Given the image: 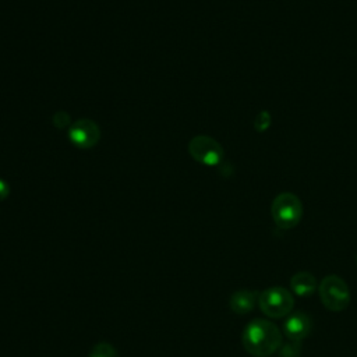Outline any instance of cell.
Masks as SVG:
<instances>
[{
    "mask_svg": "<svg viewBox=\"0 0 357 357\" xmlns=\"http://www.w3.org/2000/svg\"><path fill=\"white\" fill-rule=\"evenodd\" d=\"M258 307L266 317L278 319L287 317L291 312L294 307V298L287 289L282 286H273L258 294Z\"/></svg>",
    "mask_w": 357,
    "mask_h": 357,
    "instance_id": "4",
    "label": "cell"
},
{
    "mask_svg": "<svg viewBox=\"0 0 357 357\" xmlns=\"http://www.w3.org/2000/svg\"><path fill=\"white\" fill-rule=\"evenodd\" d=\"M68 138L77 148L88 149L98 144L100 130L95 121L89 119H79L70 126Z\"/></svg>",
    "mask_w": 357,
    "mask_h": 357,
    "instance_id": "6",
    "label": "cell"
},
{
    "mask_svg": "<svg viewBox=\"0 0 357 357\" xmlns=\"http://www.w3.org/2000/svg\"><path fill=\"white\" fill-rule=\"evenodd\" d=\"M290 289L300 297H308L317 290V280L310 272H297L290 279Z\"/></svg>",
    "mask_w": 357,
    "mask_h": 357,
    "instance_id": "9",
    "label": "cell"
},
{
    "mask_svg": "<svg viewBox=\"0 0 357 357\" xmlns=\"http://www.w3.org/2000/svg\"><path fill=\"white\" fill-rule=\"evenodd\" d=\"M318 293L324 307L332 312H340L350 304L349 286L337 275L325 276L318 286Z\"/></svg>",
    "mask_w": 357,
    "mask_h": 357,
    "instance_id": "3",
    "label": "cell"
},
{
    "mask_svg": "<svg viewBox=\"0 0 357 357\" xmlns=\"http://www.w3.org/2000/svg\"><path fill=\"white\" fill-rule=\"evenodd\" d=\"M257 303H258V294L255 291L248 289H240L231 294L229 305L233 312L243 315V314L251 312Z\"/></svg>",
    "mask_w": 357,
    "mask_h": 357,
    "instance_id": "8",
    "label": "cell"
},
{
    "mask_svg": "<svg viewBox=\"0 0 357 357\" xmlns=\"http://www.w3.org/2000/svg\"><path fill=\"white\" fill-rule=\"evenodd\" d=\"M241 342L248 354L254 357H269L282 346V333L273 322L255 318L244 328Z\"/></svg>",
    "mask_w": 357,
    "mask_h": 357,
    "instance_id": "1",
    "label": "cell"
},
{
    "mask_svg": "<svg viewBox=\"0 0 357 357\" xmlns=\"http://www.w3.org/2000/svg\"><path fill=\"white\" fill-rule=\"evenodd\" d=\"M356 262H357V255H356Z\"/></svg>",
    "mask_w": 357,
    "mask_h": 357,
    "instance_id": "15",
    "label": "cell"
},
{
    "mask_svg": "<svg viewBox=\"0 0 357 357\" xmlns=\"http://www.w3.org/2000/svg\"><path fill=\"white\" fill-rule=\"evenodd\" d=\"M301 342H293L289 340L287 343L282 344L279 347V356L280 357H298L300 351H301Z\"/></svg>",
    "mask_w": 357,
    "mask_h": 357,
    "instance_id": "11",
    "label": "cell"
},
{
    "mask_svg": "<svg viewBox=\"0 0 357 357\" xmlns=\"http://www.w3.org/2000/svg\"><path fill=\"white\" fill-rule=\"evenodd\" d=\"M188 152L192 159L205 166H216L225 156L222 145L208 135L194 137L188 144Z\"/></svg>",
    "mask_w": 357,
    "mask_h": 357,
    "instance_id": "5",
    "label": "cell"
},
{
    "mask_svg": "<svg viewBox=\"0 0 357 357\" xmlns=\"http://www.w3.org/2000/svg\"><path fill=\"white\" fill-rule=\"evenodd\" d=\"M271 215L279 229H293L303 218V202L293 192H280L272 201Z\"/></svg>",
    "mask_w": 357,
    "mask_h": 357,
    "instance_id": "2",
    "label": "cell"
},
{
    "mask_svg": "<svg viewBox=\"0 0 357 357\" xmlns=\"http://www.w3.org/2000/svg\"><path fill=\"white\" fill-rule=\"evenodd\" d=\"M89 357H117V351L110 343L100 342L92 347Z\"/></svg>",
    "mask_w": 357,
    "mask_h": 357,
    "instance_id": "10",
    "label": "cell"
},
{
    "mask_svg": "<svg viewBox=\"0 0 357 357\" xmlns=\"http://www.w3.org/2000/svg\"><path fill=\"white\" fill-rule=\"evenodd\" d=\"M57 120H60V121H61V124H60V128L66 127V126L68 124V121H70V119H68V114H67L66 112H57V113L53 116V121H57Z\"/></svg>",
    "mask_w": 357,
    "mask_h": 357,
    "instance_id": "13",
    "label": "cell"
},
{
    "mask_svg": "<svg viewBox=\"0 0 357 357\" xmlns=\"http://www.w3.org/2000/svg\"><path fill=\"white\" fill-rule=\"evenodd\" d=\"M8 194H10V187L7 181L0 178V201H4L8 197Z\"/></svg>",
    "mask_w": 357,
    "mask_h": 357,
    "instance_id": "14",
    "label": "cell"
},
{
    "mask_svg": "<svg viewBox=\"0 0 357 357\" xmlns=\"http://www.w3.org/2000/svg\"><path fill=\"white\" fill-rule=\"evenodd\" d=\"M269 126H271V114H269V112H266V110L259 112V113L257 114L255 120H254V127H255V130L262 132V131L268 130Z\"/></svg>",
    "mask_w": 357,
    "mask_h": 357,
    "instance_id": "12",
    "label": "cell"
},
{
    "mask_svg": "<svg viewBox=\"0 0 357 357\" xmlns=\"http://www.w3.org/2000/svg\"><path fill=\"white\" fill-rule=\"evenodd\" d=\"M311 329H312L311 318L301 311L289 314L283 322V333L289 340H293V342H301L305 337H308Z\"/></svg>",
    "mask_w": 357,
    "mask_h": 357,
    "instance_id": "7",
    "label": "cell"
}]
</instances>
